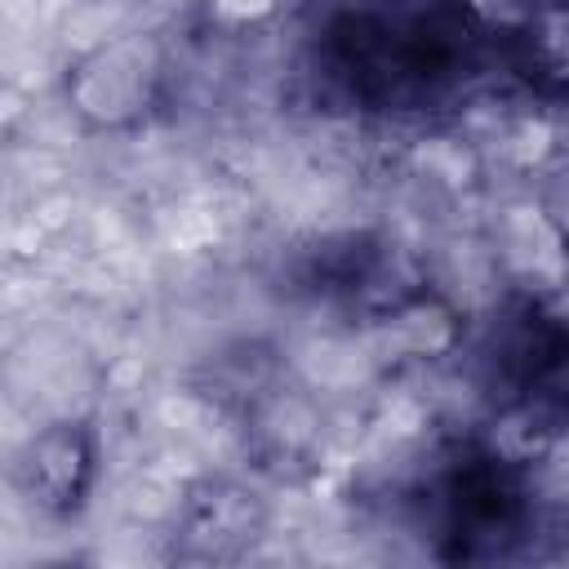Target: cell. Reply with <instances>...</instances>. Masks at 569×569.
<instances>
[{"label": "cell", "instance_id": "cell-1", "mask_svg": "<svg viewBox=\"0 0 569 569\" xmlns=\"http://www.w3.org/2000/svg\"><path fill=\"white\" fill-rule=\"evenodd\" d=\"M476 27L449 0H360L320 36V67L365 107H418L471 67Z\"/></svg>", "mask_w": 569, "mask_h": 569}]
</instances>
